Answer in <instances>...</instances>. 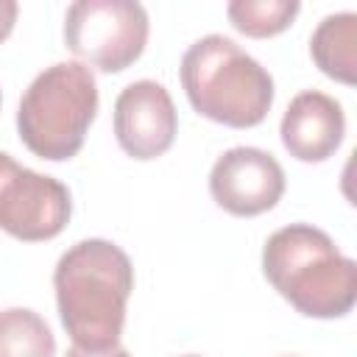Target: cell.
Masks as SVG:
<instances>
[{
    "mask_svg": "<svg viewBox=\"0 0 357 357\" xmlns=\"http://www.w3.org/2000/svg\"><path fill=\"white\" fill-rule=\"evenodd\" d=\"M181 86L192 109L229 128H251L273 106L271 73L234 39L209 33L181 56Z\"/></svg>",
    "mask_w": 357,
    "mask_h": 357,
    "instance_id": "obj_3",
    "label": "cell"
},
{
    "mask_svg": "<svg viewBox=\"0 0 357 357\" xmlns=\"http://www.w3.org/2000/svg\"><path fill=\"white\" fill-rule=\"evenodd\" d=\"M310 56L318 70L340 84L357 81V14H326L310 39Z\"/></svg>",
    "mask_w": 357,
    "mask_h": 357,
    "instance_id": "obj_10",
    "label": "cell"
},
{
    "mask_svg": "<svg viewBox=\"0 0 357 357\" xmlns=\"http://www.w3.org/2000/svg\"><path fill=\"white\" fill-rule=\"evenodd\" d=\"M17 14H20V6L14 0H0V42L14 31Z\"/></svg>",
    "mask_w": 357,
    "mask_h": 357,
    "instance_id": "obj_13",
    "label": "cell"
},
{
    "mask_svg": "<svg viewBox=\"0 0 357 357\" xmlns=\"http://www.w3.org/2000/svg\"><path fill=\"white\" fill-rule=\"evenodd\" d=\"M148 42V11L137 0H75L64 14V45L86 67L120 73Z\"/></svg>",
    "mask_w": 357,
    "mask_h": 357,
    "instance_id": "obj_5",
    "label": "cell"
},
{
    "mask_svg": "<svg viewBox=\"0 0 357 357\" xmlns=\"http://www.w3.org/2000/svg\"><path fill=\"white\" fill-rule=\"evenodd\" d=\"M184 357H198V354H184Z\"/></svg>",
    "mask_w": 357,
    "mask_h": 357,
    "instance_id": "obj_15",
    "label": "cell"
},
{
    "mask_svg": "<svg viewBox=\"0 0 357 357\" xmlns=\"http://www.w3.org/2000/svg\"><path fill=\"white\" fill-rule=\"evenodd\" d=\"M64 357H131L123 346H112V349H84V346H75L64 354Z\"/></svg>",
    "mask_w": 357,
    "mask_h": 357,
    "instance_id": "obj_14",
    "label": "cell"
},
{
    "mask_svg": "<svg viewBox=\"0 0 357 357\" xmlns=\"http://www.w3.org/2000/svg\"><path fill=\"white\" fill-rule=\"evenodd\" d=\"M298 0H231L226 6L229 22L254 39L282 33L298 14Z\"/></svg>",
    "mask_w": 357,
    "mask_h": 357,
    "instance_id": "obj_12",
    "label": "cell"
},
{
    "mask_svg": "<svg viewBox=\"0 0 357 357\" xmlns=\"http://www.w3.org/2000/svg\"><path fill=\"white\" fill-rule=\"evenodd\" d=\"M73 212L70 190L45 173L22 167L0 151V229L17 240L39 243L64 231Z\"/></svg>",
    "mask_w": 357,
    "mask_h": 357,
    "instance_id": "obj_6",
    "label": "cell"
},
{
    "mask_svg": "<svg viewBox=\"0 0 357 357\" xmlns=\"http://www.w3.org/2000/svg\"><path fill=\"white\" fill-rule=\"evenodd\" d=\"M262 271L273 290L307 318H340L357 301V262L310 223L276 229L265 240Z\"/></svg>",
    "mask_w": 357,
    "mask_h": 357,
    "instance_id": "obj_2",
    "label": "cell"
},
{
    "mask_svg": "<svg viewBox=\"0 0 357 357\" xmlns=\"http://www.w3.org/2000/svg\"><path fill=\"white\" fill-rule=\"evenodd\" d=\"M98 112V84L86 64L56 61L22 92L17 131L25 148L47 162L75 156Z\"/></svg>",
    "mask_w": 357,
    "mask_h": 357,
    "instance_id": "obj_4",
    "label": "cell"
},
{
    "mask_svg": "<svg viewBox=\"0 0 357 357\" xmlns=\"http://www.w3.org/2000/svg\"><path fill=\"white\" fill-rule=\"evenodd\" d=\"M209 192L229 215L254 218L279 204L284 192V170L273 153L237 145L215 159L209 170Z\"/></svg>",
    "mask_w": 357,
    "mask_h": 357,
    "instance_id": "obj_7",
    "label": "cell"
},
{
    "mask_svg": "<svg viewBox=\"0 0 357 357\" xmlns=\"http://www.w3.org/2000/svg\"><path fill=\"white\" fill-rule=\"evenodd\" d=\"M282 145L298 162H324L329 159L346 134V114L343 106L318 89L298 92L279 126Z\"/></svg>",
    "mask_w": 357,
    "mask_h": 357,
    "instance_id": "obj_9",
    "label": "cell"
},
{
    "mask_svg": "<svg viewBox=\"0 0 357 357\" xmlns=\"http://www.w3.org/2000/svg\"><path fill=\"white\" fill-rule=\"evenodd\" d=\"M178 128V114L170 92L151 78L128 84L114 100V137L134 159L162 156Z\"/></svg>",
    "mask_w": 357,
    "mask_h": 357,
    "instance_id": "obj_8",
    "label": "cell"
},
{
    "mask_svg": "<svg viewBox=\"0 0 357 357\" xmlns=\"http://www.w3.org/2000/svg\"><path fill=\"white\" fill-rule=\"evenodd\" d=\"M0 357H56V337L28 307L0 310Z\"/></svg>",
    "mask_w": 357,
    "mask_h": 357,
    "instance_id": "obj_11",
    "label": "cell"
},
{
    "mask_svg": "<svg viewBox=\"0 0 357 357\" xmlns=\"http://www.w3.org/2000/svg\"><path fill=\"white\" fill-rule=\"evenodd\" d=\"M53 287L61 326L75 346H117L134 290V268L120 245L100 237L70 245L56 262Z\"/></svg>",
    "mask_w": 357,
    "mask_h": 357,
    "instance_id": "obj_1",
    "label": "cell"
}]
</instances>
